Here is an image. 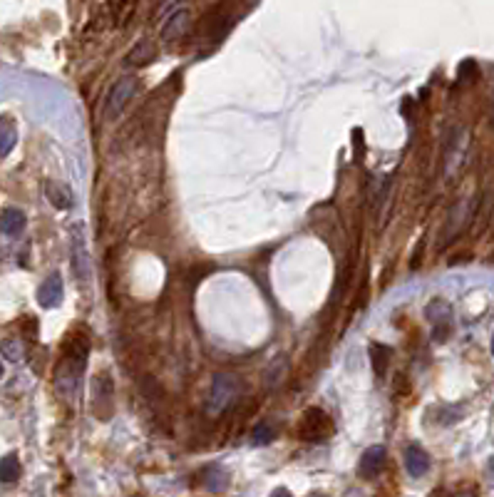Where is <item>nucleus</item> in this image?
Segmentation results:
<instances>
[{"instance_id":"11","label":"nucleus","mask_w":494,"mask_h":497,"mask_svg":"<svg viewBox=\"0 0 494 497\" xmlns=\"http://www.w3.org/2000/svg\"><path fill=\"white\" fill-rule=\"evenodd\" d=\"M201 485H204L209 493H221V490L229 488V473L219 465H209L201 473Z\"/></svg>"},{"instance_id":"3","label":"nucleus","mask_w":494,"mask_h":497,"mask_svg":"<svg viewBox=\"0 0 494 497\" xmlns=\"http://www.w3.org/2000/svg\"><path fill=\"white\" fill-rule=\"evenodd\" d=\"M335 430L331 415L326 413L323 408H306L304 415H301L299 423V438L306 440V443H321V440H328Z\"/></svg>"},{"instance_id":"15","label":"nucleus","mask_w":494,"mask_h":497,"mask_svg":"<svg viewBox=\"0 0 494 497\" xmlns=\"http://www.w3.org/2000/svg\"><path fill=\"white\" fill-rule=\"evenodd\" d=\"M73 254H75V271H77V276L80 279H90V259H87L85 242L80 234H75V239H73Z\"/></svg>"},{"instance_id":"10","label":"nucleus","mask_w":494,"mask_h":497,"mask_svg":"<svg viewBox=\"0 0 494 497\" xmlns=\"http://www.w3.org/2000/svg\"><path fill=\"white\" fill-rule=\"evenodd\" d=\"M405 468L412 478H422L430 470V455L420 448V445H410L405 450Z\"/></svg>"},{"instance_id":"7","label":"nucleus","mask_w":494,"mask_h":497,"mask_svg":"<svg viewBox=\"0 0 494 497\" xmlns=\"http://www.w3.org/2000/svg\"><path fill=\"white\" fill-rule=\"evenodd\" d=\"M385 448L382 445H370L365 453L360 455V465H358V473L363 475L365 480H372L375 475H380L382 465H385Z\"/></svg>"},{"instance_id":"12","label":"nucleus","mask_w":494,"mask_h":497,"mask_svg":"<svg viewBox=\"0 0 494 497\" xmlns=\"http://www.w3.org/2000/svg\"><path fill=\"white\" fill-rule=\"evenodd\" d=\"M23 229H25V214L20 209H5L0 214V232L5 237H18Z\"/></svg>"},{"instance_id":"1","label":"nucleus","mask_w":494,"mask_h":497,"mask_svg":"<svg viewBox=\"0 0 494 497\" xmlns=\"http://www.w3.org/2000/svg\"><path fill=\"white\" fill-rule=\"evenodd\" d=\"M90 356V338L82 331H73L63 343V358L55 370V388L60 390V395L73 398L77 393L80 375H82L85 365H87Z\"/></svg>"},{"instance_id":"23","label":"nucleus","mask_w":494,"mask_h":497,"mask_svg":"<svg viewBox=\"0 0 494 497\" xmlns=\"http://www.w3.org/2000/svg\"><path fill=\"white\" fill-rule=\"evenodd\" d=\"M0 378H3V363H0Z\"/></svg>"},{"instance_id":"14","label":"nucleus","mask_w":494,"mask_h":497,"mask_svg":"<svg viewBox=\"0 0 494 497\" xmlns=\"http://www.w3.org/2000/svg\"><path fill=\"white\" fill-rule=\"evenodd\" d=\"M390 356L392 351L387 348L385 343H370V358H372V368H375V375L382 378L387 373V365H390Z\"/></svg>"},{"instance_id":"9","label":"nucleus","mask_w":494,"mask_h":497,"mask_svg":"<svg viewBox=\"0 0 494 497\" xmlns=\"http://www.w3.org/2000/svg\"><path fill=\"white\" fill-rule=\"evenodd\" d=\"M189 10L186 8H176L174 13L166 18L164 28H162V38L166 40V43H171V40L181 38V35L186 33V28H189Z\"/></svg>"},{"instance_id":"6","label":"nucleus","mask_w":494,"mask_h":497,"mask_svg":"<svg viewBox=\"0 0 494 497\" xmlns=\"http://www.w3.org/2000/svg\"><path fill=\"white\" fill-rule=\"evenodd\" d=\"M425 316L435 324V341H447L450 338V316H452V309L447 301L442 299H435L427 304L425 309Z\"/></svg>"},{"instance_id":"18","label":"nucleus","mask_w":494,"mask_h":497,"mask_svg":"<svg viewBox=\"0 0 494 497\" xmlns=\"http://www.w3.org/2000/svg\"><path fill=\"white\" fill-rule=\"evenodd\" d=\"M18 478H20L18 455H5V458H0V483H15Z\"/></svg>"},{"instance_id":"22","label":"nucleus","mask_w":494,"mask_h":497,"mask_svg":"<svg viewBox=\"0 0 494 497\" xmlns=\"http://www.w3.org/2000/svg\"><path fill=\"white\" fill-rule=\"evenodd\" d=\"M492 356H494V333H492Z\"/></svg>"},{"instance_id":"17","label":"nucleus","mask_w":494,"mask_h":497,"mask_svg":"<svg viewBox=\"0 0 494 497\" xmlns=\"http://www.w3.org/2000/svg\"><path fill=\"white\" fill-rule=\"evenodd\" d=\"M18 142V129L10 119H0V157L10 154V149Z\"/></svg>"},{"instance_id":"19","label":"nucleus","mask_w":494,"mask_h":497,"mask_svg":"<svg viewBox=\"0 0 494 497\" xmlns=\"http://www.w3.org/2000/svg\"><path fill=\"white\" fill-rule=\"evenodd\" d=\"M0 353H3L5 360H10V363H18V360H23V343H20L18 338L0 341Z\"/></svg>"},{"instance_id":"21","label":"nucleus","mask_w":494,"mask_h":497,"mask_svg":"<svg viewBox=\"0 0 494 497\" xmlns=\"http://www.w3.org/2000/svg\"><path fill=\"white\" fill-rule=\"evenodd\" d=\"M455 497H475L472 493H460V495H455Z\"/></svg>"},{"instance_id":"2","label":"nucleus","mask_w":494,"mask_h":497,"mask_svg":"<svg viewBox=\"0 0 494 497\" xmlns=\"http://www.w3.org/2000/svg\"><path fill=\"white\" fill-rule=\"evenodd\" d=\"M239 390H241V383L236 375L231 373H216L214 380L209 385V393H206V400H204V410L206 415L211 418H219L224 415L231 405L236 403L239 398Z\"/></svg>"},{"instance_id":"8","label":"nucleus","mask_w":494,"mask_h":497,"mask_svg":"<svg viewBox=\"0 0 494 497\" xmlns=\"http://www.w3.org/2000/svg\"><path fill=\"white\" fill-rule=\"evenodd\" d=\"M63 276L60 274H50L48 279L40 284L38 289V304L43 306V309H55V306L63 301Z\"/></svg>"},{"instance_id":"20","label":"nucleus","mask_w":494,"mask_h":497,"mask_svg":"<svg viewBox=\"0 0 494 497\" xmlns=\"http://www.w3.org/2000/svg\"><path fill=\"white\" fill-rule=\"evenodd\" d=\"M271 497H294V495H291V493H289V490H286V488H279V490H276V493L271 495Z\"/></svg>"},{"instance_id":"5","label":"nucleus","mask_w":494,"mask_h":497,"mask_svg":"<svg viewBox=\"0 0 494 497\" xmlns=\"http://www.w3.org/2000/svg\"><path fill=\"white\" fill-rule=\"evenodd\" d=\"M134 90H137V78H119L117 82L109 87L107 100H104V117L117 119L127 102L132 100Z\"/></svg>"},{"instance_id":"16","label":"nucleus","mask_w":494,"mask_h":497,"mask_svg":"<svg viewBox=\"0 0 494 497\" xmlns=\"http://www.w3.org/2000/svg\"><path fill=\"white\" fill-rule=\"evenodd\" d=\"M276 435H279V430H276L274 420H261V423L251 430V443H254V445H269V443H274V440H276Z\"/></svg>"},{"instance_id":"4","label":"nucleus","mask_w":494,"mask_h":497,"mask_svg":"<svg viewBox=\"0 0 494 497\" xmlns=\"http://www.w3.org/2000/svg\"><path fill=\"white\" fill-rule=\"evenodd\" d=\"M472 212H475V199H465V202L452 207V212L447 214L445 227H442V234H440L442 239L437 242V249H445L447 244H452L457 237H460V232L467 227V222H470Z\"/></svg>"},{"instance_id":"24","label":"nucleus","mask_w":494,"mask_h":497,"mask_svg":"<svg viewBox=\"0 0 494 497\" xmlns=\"http://www.w3.org/2000/svg\"><path fill=\"white\" fill-rule=\"evenodd\" d=\"M132 497H142V495H132Z\"/></svg>"},{"instance_id":"13","label":"nucleus","mask_w":494,"mask_h":497,"mask_svg":"<svg viewBox=\"0 0 494 497\" xmlns=\"http://www.w3.org/2000/svg\"><path fill=\"white\" fill-rule=\"evenodd\" d=\"M45 194H48L50 204H53L55 209H68L70 204H73V194H70V189L60 182H45Z\"/></svg>"}]
</instances>
